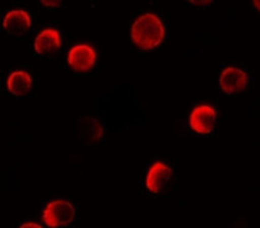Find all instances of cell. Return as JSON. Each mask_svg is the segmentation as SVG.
<instances>
[{
	"instance_id": "cell-1",
	"label": "cell",
	"mask_w": 260,
	"mask_h": 228,
	"mask_svg": "<svg viewBox=\"0 0 260 228\" xmlns=\"http://www.w3.org/2000/svg\"><path fill=\"white\" fill-rule=\"evenodd\" d=\"M166 31L162 21L155 14L146 13L134 21L132 27L133 42L138 49L149 51L156 49L165 39Z\"/></svg>"
},
{
	"instance_id": "cell-2",
	"label": "cell",
	"mask_w": 260,
	"mask_h": 228,
	"mask_svg": "<svg viewBox=\"0 0 260 228\" xmlns=\"http://www.w3.org/2000/svg\"><path fill=\"white\" fill-rule=\"evenodd\" d=\"M75 206L66 200H55L44 210V222L49 227H66L75 219Z\"/></svg>"
},
{
	"instance_id": "cell-3",
	"label": "cell",
	"mask_w": 260,
	"mask_h": 228,
	"mask_svg": "<svg viewBox=\"0 0 260 228\" xmlns=\"http://www.w3.org/2000/svg\"><path fill=\"white\" fill-rule=\"evenodd\" d=\"M217 120V112L210 104H201L192 111L190 125L197 134L207 135L213 132Z\"/></svg>"
},
{
	"instance_id": "cell-4",
	"label": "cell",
	"mask_w": 260,
	"mask_h": 228,
	"mask_svg": "<svg viewBox=\"0 0 260 228\" xmlns=\"http://www.w3.org/2000/svg\"><path fill=\"white\" fill-rule=\"evenodd\" d=\"M67 61L75 72H89L97 61V53L89 45H76L70 50Z\"/></svg>"
},
{
	"instance_id": "cell-5",
	"label": "cell",
	"mask_w": 260,
	"mask_h": 228,
	"mask_svg": "<svg viewBox=\"0 0 260 228\" xmlns=\"http://www.w3.org/2000/svg\"><path fill=\"white\" fill-rule=\"evenodd\" d=\"M219 84L225 94L232 95L244 91L248 86V76L237 67H227L223 70L219 78Z\"/></svg>"
},
{
	"instance_id": "cell-6",
	"label": "cell",
	"mask_w": 260,
	"mask_h": 228,
	"mask_svg": "<svg viewBox=\"0 0 260 228\" xmlns=\"http://www.w3.org/2000/svg\"><path fill=\"white\" fill-rule=\"evenodd\" d=\"M31 18L24 10H11L5 15L3 20V27L8 34L13 36H21L30 30Z\"/></svg>"
},
{
	"instance_id": "cell-7",
	"label": "cell",
	"mask_w": 260,
	"mask_h": 228,
	"mask_svg": "<svg viewBox=\"0 0 260 228\" xmlns=\"http://www.w3.org/2000/svg\"><path fill=\"white\" fill-rule=\"evenodd\" d=\"M172 176V170L164 162L156 161L149 169L146 175V187L152 193H160Z\"/></svg>"
},
{
	"instance_id": "cell-8",
	"label": "cell",
	"mask_w": 260,
	"mask_h": 228,
	"mask_svg": "<svg viewBox=\"0 0 260 228\" xmlns=\"http://www.w3.org/2000/svg\"><path fill=\"white\" fill-rule=\"evenodd\" d=\"M35 51L39 55H47L57 51L61 47L60 32L55 29H45L36 36Z\"/></svg>"
},
{
	"instance_id": "cell-9",
	"label": "cell",
	"mask_w": 260,
	"mask_h": 228,
	"mask_svg": "<svg viewBox=\"0 0 260 228\" xmlns=\"http://www.w3.org/2000/svg\"><path fill=\"white\" fill-rule=\"evenodd\" d=\"M7 87L14 97H24L32 89V80L27 72L15 71L8 78Z\"/></svg>"
},
{
	"instance_id": "cell-10",
	"label": "cell",
	"mask_w": 260,
	"mask_h": 228,
	"mask_svg": "<svg viewBox=\"0 0 260 228\" xmlns=\"http://www.w3.org/2000/svg\"><path fill=\"white\" fill-rule=\"evenodd\" d=\"M41 4L45 5L46 8H55L60 7L61 2H46V0H44V2H41Z\"/></svg>"
},
{
	"instance_id": "cell-11",
	"label": "cell",
	"mask_w": 260,
	"mask_h": 228,
	"mask_svg": "<svg viewBox=\"0 0 260 228\" xmlns=\"http://www.w3.org/2000/svg\"><path fill=\"white\" fill-rule=\"evenodd\" d=\"M190 3L191 4L197 5V7H206V5L213 4V2H194V0H192V2H190Z\"/></svg>"
},
{
	"instance_id": "cell-12",
	"label": "cell",
	"mask_w": 260,
	"mask_h": 228,
	"mask_svg": "<svg viewBox=\"0 0 260 228\" xmlns=\"http://www.w3.org/2000/svg\"><path fill=\"white\" fill-rule=\"evenodd\" d=\"M21 227H22V228H26V227H35V228H40V226H39V224H36V223H25V224H22Z\"/></svg>"
},
{
	"instance_id": "cell-13",
	"label": "cell",
	"mask_w": 260,
	"mask_h": 228,
	"mask_svg": "<svg viewBox=\"0 0 260 228\" xmlns=\"http://www.w3.org/2000/svg\"><path fill=\"white\" fill-rule=\"evenodd\" d=\"M253 4H254V7H255L256 8V9H259V3L258 2H253Z\"/></svg>"
}]
</instances>
